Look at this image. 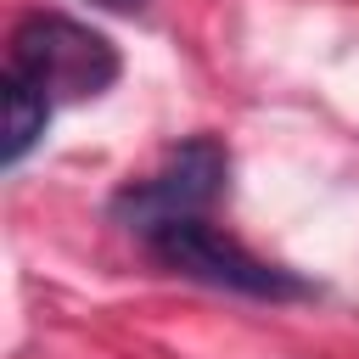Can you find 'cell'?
Masks as SVG:
<instances>
[{"label":"cell","instance_id":"5b68a950","mask_svg":"<svg viewBox=\"0 0 359 359\" xmlns=\"http://www.w3.org/2000/svg\"><path fill=\"white\" fill-rule=\"evenodd\" d=\"M90 6H101V11H123V17H135V11H146L151 0H90Z\"/></svg>","mask_w":359,"mask_h":359},{"label":"cell","instance_id":"3957f363","mask_svg":"<svg viewBox=\"0 0 359 359\" xmlns=\"http://www.w3.org/2000/svg\"><path fill=\"white\" fill-rule=\"evenodd\" d=\"M151 258L174 275H191L202 286H219V292H241V297H258V303H292V297H309L314 286L258 252H247L236 236H224L219 224L208 219H185V224H168L157 236H146Z\"/></svg>","mask_w":359,"mask_h":359},{"label":"cell","instance_id":"7a4b0ae2","mask_svg":"<svg viewBox=\"0 0 359 359\" xmlns=\"http://www.w3.org/2000/svg\"><path fill=\"white\" fill-rule=\"evenodd\" d=\"M230 185V151L224 140L213 135H191L180 146L163 151V163L146 174V180H129L118 196H112V219L123 230H135L140 241L168 230V224H185V219H202Z\"/></svg>","mask_w":359,"mask_h":359},{"label":"cell","instance_id":"6da1fadb","mask_svg":"<svg viewBox=\"0 0 359 359\" xmlns=\"http://www.w3.org/2000/svg\"><path fill=\"white\" fill-rule=\"evenodd\" d=\"M6 73H22L50 101H95L118 84L123 62H118V45L90 22H73L62 11H28L11 28Z\"/></svg>","mask_w":359,"mask_h":359},{"label":"cell","instance_id":"277c9868","mask_svg":"<svg viewBox=\"0 0 359 359\" xmlns=\"http://www.w3.org/2000/svg\"><path fill=\"white\" fill-rule=\"evenodd\" d=\"M0 107H6V140H0V163L6 168H17L34 146H39V135H45V123H50V112H56V101L39 90V84H28L22 73H6L0 79Z\"/></svg>","mask_w":359,"mask_h":359}]
</instances>
